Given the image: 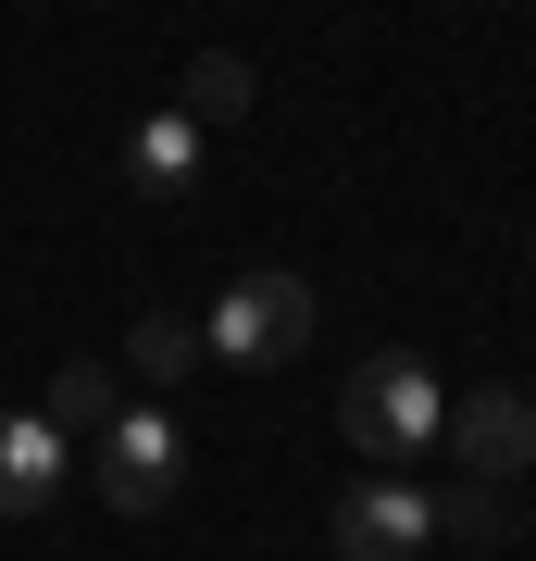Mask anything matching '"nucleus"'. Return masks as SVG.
Here are the masks:
<instances>
[{"mask_svg": "<svg viewBox=\"0 0 536 561\" xmlns=\"http://www.w3.org/2000/svg\"><path fill=\"white\" fill-rule=\"evenodd\" d=\"M437 437H449L461 461H475L487 486H512L524 461H536V400H524V387H475L461 412H437Z\"/></svg>", "mask_w": 536, "mask_h": 561, "instance_id": "nucleus-4", "label": "nucleus"}, {"mask_svg": "<svg viewBox=\"0 0 536 561\" xmlns=\"http://www.w3.org/2000/svg\"><path fill=\"white\" fill-rule=\"evenodd\" d=\"M437 375H424L412 350H375L362 375L338 387V437L350 449H375V461H412V449H437Z\"/></svg>", "mask_w": 536, "mask_h": 561, "instance_id": "nucleus-1", "label": "nucleus"}, {"mask_svg": "<svg viewBox=\"0 0 536 561\" xmlns=\"http://www.w3.org/2000/svg\"><path fill=\"white\" fill-rule=\"evenodd\" d=\"M62 461L76 437H50V412H0V524H38L62 500Z\"/></svg>", "mask_w": 536, "mask_h": 561, "instance_id": "nucleus-6", "label": "nucleus"}, {"mask_svg": "<svg viewBox=\"0 0 536 561\" xmlns=\"http://www.w3.org/2000/svg\"><path fill=\"white\" fill-rule=\"evenodd\" d=\"M424 537H437V512H424V486H399V474H375V486L338 500V549L350 561H412Z\"/></svg>", "mask_w": 536, "mask_h": 561, "instance_id": "nucleus-5", "label": "nucleus"}, {"mask_svg": "<svg viewBox=\"0 0 536 561\" xmlns=\"http://www.w3.org/2000/svg\"><path fill=\"white\" fill-rule=\"evenodd\" d=\"M125 187H138V201H187V187H199V125L187 113H150L138 138H125Z\"/></svg>", "mask_w": 536, "mask_h": 561, "instance_id": "nucleus-7", "label": "nucleus"}, {"mask_svg": "<svg viewBox=\"0 0 536 561\" xmlns=\"http://www.w3.org/2000/svg\"><path fill=\"white\" fill-rule=\"evenodd\" d=\"M175 486H187V437H175V424H162V412H113V424H100V500H113V512H175Z\"/></svg>", "mask_w": 536, "mask_h": 561, "instance_id": "nucleus-2", "label": "nucleus"}, {"mask_svg": "<svg viewBox=\"0 0 536 561\" xmlns=\"http://www.w3.org/2000/svg\"><path fill=\"white\" fill-rule=\"evenodd\" d=\"M125 362H138V375H150V387H175V375H187V362H199V324H187V312H150V324H138V337H125Z\"/></svg>", "mask_w": 536, "mask_h": 561, "instance_id": "nucleus-10", "label": "nucleus"}, {"mask_svg": "<svg viewBox=\"0 0 536 561\" xmlns=\"http://www.w3.org/2000/svg\"><path fill=\"white\" fill-rule=\"evenodd\" d=\"M113 412H125V387L100 375V362H62V375H50V437H100Z\"/></svg>", "mask_w": 536, "mask_h": 561, "instance_id": "nucleus-8", "label": "nucleus"}, {"mask_svg": "<svg viewBox=\"0 0 536 561\" xmlns=\"http://www.w3.org/2000/svg\"><path fill=\"white\" fill-rule=\"evenodd\" d=\"M424 512H437L449 537H512V500H499L487 474H475V486H449V500H424Z\"/></svg>", "mask_w": 536, "mask_h": 561, "instance_id": "nucleus-11", "label": "nucleus"}, {"mask_svg": "<svg viewBox=\"0 0 536 561\" xmlns=\"http://www.w3.org/2000/svg\"><path fill=\"white\" fill-rule=\"evenodd\" d=\"M225 113H250V62L238 50H199L187 62V125H225Z\"/></svg>", "mask_w": 536, "mask_h": 561, "instance_id": "nucleus-9", "label": "nucleus"}, {"mask_svg": "<svg viewBox=\"0 0 536 561\" xmlns=\"http://www.w3.org/2000/svg\"><path fill=\"white\" fill-rule=\"evenodd\" d=\"M199 337L262 375V362H287L299 337H312V287H299V275H238V287L213 300V324H199Z\"/></svg>", "mask_w": 536, "mask_h": 561, "instance_id": "nucleus-3", "label": "nucleus"}]
</instances>
